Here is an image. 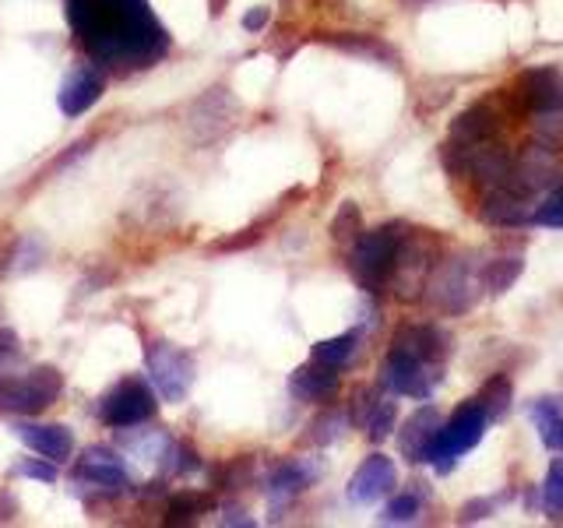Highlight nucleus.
<instances>
[{
    "label": "nucleus",
    "instance_id": "18",
    "mask_svg": "<svg viewBox=\"0 0 563 528\" xmlns=\"http://www.w3.org/2000/svg\"><path fill=\"white\" fill-rule=\"evenodd\" d=\"M313 475L317 472L307 462H286V465H278L272 472V480H268V497H272V504L292 501L296 493H303L313 483Z\"/></svg>",
    "mask_w": 563,
    "mask_h": 528
},
{
    "label": "nucleus",
    "instance_id": "23",
    "mask_svg": "<svg viewBox=\"0 0 563 528\" xmlns=\"http://www.w3.org/2000/svg\"><path fill=\"white\" fill-rule=\"evenodd\" d=\"M475 402L483 405L489 419H504L507 409H510V402H515V387H510V381H507L504 374H497V377H489V381L479 387V395H475Z\"/></svg>",
    "mask_w": 563,
    "mask_h": 528
},
{
    "label": "nucleus",
    "instance_id": "29",
    "mask_svg": "<svg viewBox=\"0 0 563 528\" xmlns=\"http://www.w3.org/2000/svg\"><path fill=\"white\" fill-rule=\"evenodd\" d=\"M339 46H342V50H349V53H360V57H374V61H395V53L387 50L384 43H377V40H339Z\"/></svg>",
    "mask_w": 563,
    "mask_h": 528
},
{
    "label": "nucleus",
    "instance_id": "30",
    "mask_svg": "<svg viewBox=\"0 0 563 528\" xmlns=\"http://www.w3.org/2000/svg\"><path fill=\"white\" fill-rule=\"evenodd\" d=\"M18 472L29 475V480H40V483H53V480H57V469H53L49 458H46V462H32V458H29V462L18 465Z\"/></svg>",
    "mask_w": 563,
    "mask_h": 528
},
{
    "label": "nucleus",
    "instance_id": "33",
    "mask_svg": "<svg viewBox=\"0 0 563 528\" xmlns=\"http://www.w3.org/2000/svg\"><path fill=\"white\" fill-rule=\"evenodd\" d=\"M205 507V501L201 497H180V501H173V518H190L194 510H201Z\"/></svg>",
    "mask_w": 563,
    "mask_h": 528
},
{
    "label": "nucleus",
    "instance_id": "2",
    "mask_svg": "<svg viewBox=\"0 0 563 528\" xmlns=\"http://www.w3.org/2000/svg\"><path fill=\"white\" fill-rule=\"evenodd\" d=\"M486 427H489V416H486L483 405L475 402V398L472 402H462L448 416V422H440V430H437L433 444H430L427 462H433L437 472H451L457 458L479 444Z\"/></svg>",
    "mask_w": 563,
    "mask_h": 528
},
{
    "label": "nucleus",
    "instance_id": "24",
    "mask_svg": "<svg viewBox=\"0 0 563 528\" xmlns=\"http://www.w3.org/2000/svg\"><path fill=\"white\" fill-rule=\"evenodd\" d=\"M360 233H363V211L356 208V201H345L331 222V237L339 243H356Z\"/></svg>",
    "mask_w": 563,
    "mask_h": 528
},
{
    "label": "nucleus",
    "instance_id": "16",
    "mask_svg": "<svg viewBox=\"0 0 563 528\" xmlns=\"http://www.w3.org/2000/svg\"><path fill=\"white\" fill-rule=\"evenodd\" d=\"M289 392L299 402H328L334 392H339V370L313 360L310 366H299L289 377Z\"/></svg>",
    "mask_w": 563,
    "mask_h": 528
},
{
    "label": "nucleus",
    "instance_id": "3",
    "mask_svg": "<svg viewBox=\"0 0 563 528\" xmlns=\"http://www.w3.org/2000/svg\"><path fill=\"white\" fill-rule=\"evenodd\" d=\"M401 237V226H380L360 233L356 243H352V275L366 293H380L391 282Z\"/></svg>",
    "mask_w": 563,
    "mask_h": 528
},
{
    "label": "nucleus",
    "instance_id": "15",
    "mask_svg": "<svg viewBox=\"0 0 563 528\" xmlns=\"http://www.w3.org/2000/svg\"><path fill=\"white\" fill-rule=\"evenodd\" d=\"M497 128H500V113L489 102H475L451 120V141L454 145H479V141H489L497 134Z\"/></svg>",
    "mask_w": 563,
    "mask_h": 528
},
{
    "label": "nucleus",
    "instance_id": "14",
    "mask_svg": "<svg viewBox=\"0 0 563 528\" xmlns=\"http://www.w3.org/2000/svg\"><path fill=\"white\" fill-rule=\"evenodd\" d=\"M391 349H401L422 363L440 366V360L448 356V334L433 324H405V328H398Z\"/></svg>",
    "mask_w": 563,
    "mask_h": 528
},
{
    "label": "nucleus",
    "instance_id": "28",
    "mask_svg": "<svg viewBox=\"0 0 563 528\" xmlns=\"http://www.w3.org/2000/svg\"><path fill=\"white\" fill-rule=\"evenodd\" d=\"M419 507H422V501L416 497V493H405V497H395L391 504L384 507V521H391V525L412 521L419 515Z\"/></svg>",
    "mask_w": 563,
    "mask_h": 528
},
{
    "label": "nucleus",
    "instance_id": "35",
    "mask_svg": "<svg viewBox=\"0 0 563 528\" xmlns=\"http://www.w3.org/2000/svg\"><path fill=\"white\" fill-rule=\"evenodd\" d=\"M222 4L225 0H211V14H222Z\"/></svg>",
    "mask_w": 563,
    "mask_h": 528
},
{
    "label": "nucleus",
    "instance_id": "13",
    "mask_svg": "<svg viewBox=\"0 0 563 528\" xmlns=\"http://www.w3.org/2000/svg\"><path fill=\"white\" fill-rule=\"evenodd\" d=\"M437 430H440V413L433 405H422V409H416L409 419H405V427L398 433V448L405 454V462H412V465L427 462Z\"/></svg>",
    "mask_w": 563,
    "mask_h": 528
},
{
    "label": "nucleus",
    "instance_id": "17",
    "mask_svg": "<svg viewBox=\"0 0 563 528\" xmlns=\"http://www.w3.org/2000/svg\"><path fill=\"white\" fill-rule=\"evenodd\" d=\"M102 96V81L92 75V70H75L57 92V106L64 117H81L85 110H92Z\"/></svg>",
    "mask_w": 563,
    "mask_h": 528
},
{
    "label": "nucleus",
    "instance_id": "19",
    "mask_svg": "<svg viewBox=\"0 0 563 528\" xmlns=\"http://www.w3.org/2000/svg\"><path fill=\"white\" fill-rule=\"evenodd\" d=\"M81 475L85 480H92L96 486H123L128 483V475H123V465H120V458L113 451H106V448H92L85 454V462H81Z\"/></svg>",
    "mask_w": 563,
    "mask_h": 528
},
{
    "label": "nucleus",
    "instance_id": "20",
    "mask_svg": "<svg viewBox=\"0 0 563 528\" xmlns=\"http://www.w3.org/2000/svg\"><path fill=\"white\" fill-rule=\"evenodd\" d=\"M532 419H536L542 444L563 454V405L556 398H539L532 405Z\"/></svg>",
    "mask_w": 563,
    "mask_h": 528
},
{
    "label": "nucleus",
    "instance_id": "25",
    "mask_svg": "<svg viewBox=\"0 0 563 528\" xmlns=\"http://www.w3.org/2000/svg\"><path fill=\"white\" fill-rule=\"evenodd\" d=\"M395 419H398V409H395V402H377L374 405V413H369V419L363 422V430H366V437L374 440V444H380V440L395 430Z\"/></svg>",
    "mask_w": 563,
    "mask_h": 528
},
{
    "label": "nucleus",
    "instance_id": "11",
    "mask_svg": "<svg viewBox=\"0 0 563 528\" xmlns=\"http://www.w3.org/2000/svg\"><path fill=\"white\" fill-rule=\"evenodd\" d=\"M398 486V469L387 454H369L349 480V501L352 504H377Z\"/></svg>",
    "mask_w": 563,
    "mask_h": 528
},
{
    "label": "nucleus",
    "instance_id": "26",
    "mask_svg": "<svg viewBox=\"0 0 563 528\" xmlns=\"http://www.w3.org/2000/svg\"><path fill=\"white\" fill-rule=\"evenodd\" d=\"M542 510L550 518H563V465H553L542 483Z\"/></svg>",
    "mask_w": 563,
    "mask_h": 528
},
{
    "label": "nucleus",
    "instance_id": "32",
    "mask_svg": "<svg viewBox=\"0 0 563 528\" xmlns=\"http://www.w3.org/2000/svg\"><path fill=\"white\" fill-rule=\"evenodd\" d=\"M268 22H272V11H268V8H254V11H246V14H243V29H246V32H261Z\"/></svg>",
    "mask_w": 563,
    "mask_h": 528
},
{
    "label": "nucleus",
    "instance_id": "5",
    "mask_svg": "<svg viewBox=\"0 0 563 528\" xmlns=\"http://www.w3.org/2000/svg\"><path fill=\"white\" fill-rule=\"evenodd\" d=\"M64 392V377L53 366H35L25 377H14L0 387V405L11 413H43Z\"/></svg>",
    "mask_w": 563,
    "mask_h": 528
},
{
    "label": "nucleus",
    "instance_id": "4",
    "mask_svg": "<svg viewBox=\"0 0 563 528\" xmlns=\"http://www.w3.org/2000/svg\"><path fill=\"white\" fill-rule=\"evenodd\" d=\"M145 370H148V381L158 395L166 402L180 405L194 384V360L187 356L184 349H176L169 342H155L145 352Z\"/></svg>",
    "mask_w": 563,
    "mask_h": 528
},
{
    "label": "nucleus",
    "instance_id": "12",
    "mask_svg": "<svg viewBox=\"0 0 563 528\" xmlns=\"http://www.w3.org/2000/svg\"><path fill=\"white\" fill-rule=\"evenodd\" d=\"M14 433L22 437V444L29 451H35L40 458H49V462H67L70 451H75V433L60 422H22V427H14Z\"/></svg>",
    "mask_w": 563,
    "mask_h": 528
},
{
    "label": "nucleus",
    "instance_id": "7",
    "mask_svg": "<svg viewBox=\"0 0 563 528\" xmlns=\"http://www.w3.org/2000/svg\"><path fill=\"white\" fill-rule=\"evenodd\" d=\"M99 416L102 422H110V427H137V422L155 416V395L148 392V384L123 381L102 398Z\"/></svg>",
    "mask_w": 563,
    "mask_h": 528
},
{
    "label": "nucleus",
    "instance_id": "21",
    "mask_svg": "<svg viewBox=\"0 0 563 528\" xmlns=\"http://www.w3.org/2000/svg\"><path fill=\"white\" fill-rule=\"evenodd\" d=\"M521 272H525V257H518V254L493 257L486 268H483V289L493 293V296H504L518 282Z\"/></svg>",
    "mask_w": 563,
    "mask_h": 528
},
{
    "label": "nucleus",
    "instance_id": "1",
    "mask_svg": "<svg viewBox=\"0 0 563 528\" xmlns=\"http://www.w3.org/2000/svg\"><path fill=\"white\" fill-rule=\"evenodd\" d=\"M78 43L106 67H152L169 50V32L148 0H67Z\"/></svg>",
    "mask_w": 563,
    "mask_h": 528
},
{
    "label": "nucleus",
    "instance_id": "22",
    "mask_svg": "<svg viewBox=\"0 0 563 528\" xmlns=\"http://www.w3.org/2000/svg\"><path fill=\"white\" fill-rule=\"evenodd\" d=\"M360 349V334L356 331H345V334H334V339H324L313 345V360L324 363V366H334L342 370L345 363H352V356H356Z\"/></svg>",
    "mask_w": 563,
    "mask_h": 528
},
{
    "label": "nucleus",
    "instance_id": "10",
    "mask_svg": "<svg viewBox=\"0 0 563 528\" xmlns=\"http://www.w3.org/2000/svg\"><path fill=\"white\" fill-rule=\"evenodd\" d=\"M479 216L486 226H500V229H518L525 222L536 219L532 205H528V194L510 187V184H497L486 190V198L479 205Z\"/></svg>",
    "mask_w": 563,
    "mask_h": 528
},
{
    "label": "nucleus",
    "instance_id": "6",
    "mask_svg": "<svg viewBox=\"0 0 563 528\" xmlns=\"http://www.w3.org/2000/svg\"><path fill=\"white\" fill-rule=\"evenodd\" d=\"M380 381H384V387H391L395 395H405V398H430L437 381H440V374H437L433 363H422V360L409 356V352L391 349V352H387V360H384Z\"/></svg>",
    "mask_w": 563,
    "mask_h": 528
},
{
    "label": "nucleus",
    "instance_id": "27",
    "mask_svg": "<svg viewBox=\"0 0 563 528\" xmlns=\"http://www.w3.org/2000/svg\"><path fill=\"white\" fill-rule=\"evenodd\" d=\"M536 222L539 226H553V229L563 226V184L545 194L542 205H536Z\"/></svg>",
    "mask_w": 563,
    "mask_h": 528
},
{
    "label": "nucleus",
    "instance_id": "31",
    "mask_svg": "<svg viewBox=\"0 0 563 528\" xmlns=\"http://www.w3.org/2000/svg\"><path fill=\"white\" fill-rule=\"evenodd\" d=\"M339 427H345V416H339V413L324 416L321 422H313V430H321V433H313V440H317V444H324V440H334V437H339Z\"/></svg>",
    "mask_w": 563,
    "mask_h": 528
},
{
    "label": "nucleus",
    "instance_id": "8",
    "mask_svg": "<svg viewBox=\"0 0 563 528\" xmlns=\"http://www.w3.org/2000/svg\"><path fill=\"white\" fill-rule=\"evenodd\" d=\"M430 299L444 314H462L475 304V275L468 268V257H454L444 268H437L430 278Z\"/></svg>",
    "mask_w": 563,
    "mask_h": 528
},
{
    "label": "nucleus",
    "instance_id": "34",
    "mask_svg": "<svg viewBox=\"0 0 563 528\" xmlns=\"http://www.w3.org/2000/svg\"><path fill=\"white\" fill-rule=\"evenodd\" d=\"M486 507H493V501H472V504H465V510H462V521H479Z\"/></svg>",
    "mask_w": 563,
    "mask_h": 528
},
{
    "label": "nucleus",
    "instance_id": "9",
    "mask_svg": "<svg viewBox=\"0 0 563 528\" xmlns=\"http://www.w3.org/2000/svg\"><path fill=\"white\" fill-rule=\"evenodd\" d=\"M518 99L532 113L563 110V75L556 67H528L518 75Z\"/></svg>",
    "mask_w": 563,
    "mask_h": 528
}]
</instances>
